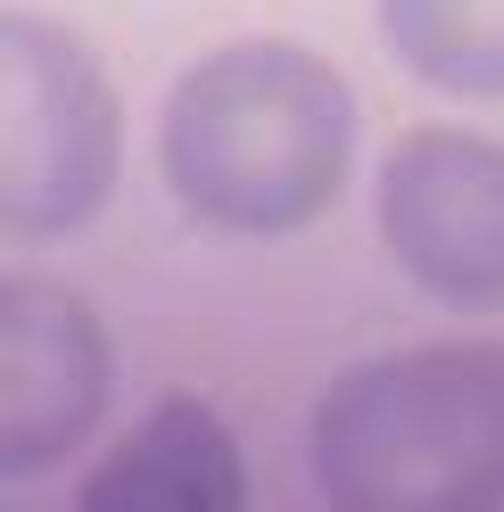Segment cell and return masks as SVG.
<instances>
[{"mask_svg":"<svg viewBox=\"0 0 504 512\" xmlns=\"http://www.w3.org/2000/svg\"><path fill=\"white\" fill-rule=\"evenodd\" d=\"M306 471L331 512H504V339L348 364L314 397Z\"/></svg>","mask_w":504,"mask_h":512,"instance_id":"cell-2","label":"cell"},{"mask_svg":"<svg viewBox=\"0 0 504 512\" xmlns=\"http://www.w3.org/2000/svg\"><path fill=\"white\" fill-rule=\"evenodd\" d=\"M381 42L447 100H504V0H372Z\"/></svg>","mask_w":504,"mask_h":512,"instance_id":"cell-7","label":"cell"},{"mask_svg":"<svg viewBox=\"0 0 504 512\" xmlns=\"http://www.w3.org/2000/svg\"><path fill=\"white\" fill-rule=\"evenodd\" d=\"M381 248L438 306H504V141L414 124L381 157Z\"/></svg>","mask_w":504,"mask_h":512,"instance_id":"cell-4","label":"cell"},{"mask_svg":"<svg viewBox=\"0 0 504 512\" xmlns=\"http://www.w3.org/2000/svg\"><path fill=\"white\" fill-rule=\"evenodd\" d=\"M356 166V91L306 42H224L157 108V174L174 207L232 240H290Z\"/></svg>","mask_w":504,"mask_h":512,"instance_id":"cell-1","label":"cell"},{"mask_svg":"<svg viewBox=\"0 0 504 512\" xmlns=\"http://www.w3.org/2000/svg\"><path fill=\"white\" fill-rule=\"evenodd\" d=\"M116 397V347L75 290L34 273L0 281V479L67 463Z\"/></svg>","mask_w":504,"mask_h":512,"instance_id":"cell-5","label":"cell"},{"mask_svg":"<svg viewBox=\"0 0 504 512\" xmlns=\"http://www.w3.org/2000/svg\"><path fill=\"white\" fill-rule=\"evenodd\" d=\"M124 166V108L108 67L58 17H0V223L9 240L83 232Z\"/></svg>","mask_w":504,"mask_h":512,"instance_id":"cell-3","label":"cell"},{"mask_svg":"<svg viewBox=\"0 0 504 512\" xmlns=\"http://www.w3.org/2000/svg\"><path fill=\"white\" fill-rule=\"evenodd\" d=\"M75 512H248V463L207 397H157L91 463Z\"/></svg>","mask_w":504,"mask_h":512,"instance_id":"cell-6","label":"cell"}]
</instances>
